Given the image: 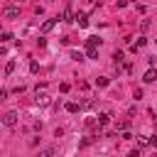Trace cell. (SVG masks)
<instances>
[{
    "label": "cell",
    "instance_id": "cell-1",
    "mask_svg": "<svg viewBox=\"0 0 157 157\" xmlns=\"http://www.w3.org/2000/svg\"><path fill=\"white\" fill-rule=\"evenodd\" d=\"M2 123H5L7 128H15V125H17V113H15V110H7V113L2 115Z\"/></svg>",
    "mask_w": 157,
    "mask_h": 157
},
{
    "label": "cell",
    "instance_id": "cell-2",
    "mask_svg": "<svg viewBox=\"0 0 157 157\" xmlns=\"http://www.w3.org/2000/svg\"><path fill=\"white\" fill-rule=\"evenodd\" d=\"M5 17H7V20L20 17V7H17V5H5Z\"/></svg>",
    "mask_w": 157,
    "mask_h": 157
},
{
    "label": "cell",
    "instance_id": "cell-3",
    "mask_svg": "<svg viewBox=\"0 0 157 157\" xmlns=\"http://www.w3.org/2000/svg\"><path fill=\"white\" fill-rule=\"evenodd\" d=\"M34 103H37V105H47V103H49V96L44 93V88H39V91H37V96H34Z\"/></svg>",
    "mask_w": 157,
    "mask_h": 157
},
{
    "label": "cell",
    "instance_id": "cell-4",
    "mask_svg": "<svg viewBox=\"0 0 157 157\" xmlns=\"http://www.w3.org/2000/svg\"><path fill=\"white\" fill-rule=\"evenodd\" d=\"M142 81H145V83H152V81H157V71H155V66H150V71L142 76Z\"/></svg>",
    "mask_w": 157,
    "mask_h": 157
},
{
    "label": "cell",
    "instance_id": "cell-5",
    "mask_svg": "<svg viewBox=\"0 0 157 157\" xmlns=\"http://www.w3.org/2000/svg\"><path fill=\"white\" fill-rule=\"evenodd\" d=\"M76 22H78V27H88V15L86 12H78L76 15Z\"/></svg>",
    "mask_w": 157,
    "mask_h": 157
},
{
    "label": "cell",
    "instance_id": "cell-6",
    "mask_svg": "<svg viewBox=\"0 0 157 157\" xmlns=\"http://www.w3.org/2000/svg\"><path fill=\"white\" fill-rule=\"evenodd\" d=\"M110 118H113L110 113H101V115H98V125H101V128H105V125L110 123Z\"/></svg>",
    "mask_w": 157,
    "mask_h": 157
},
{
    "label": "cell",
    "instance_id": "cell-7",
    "mask_svg": "<svg viewBox=\"0 0 157 157\" xmlns=\"http://www.w3.org/2000/svg\"><path fill=\"white\" fill-rule=\"evenodd\" d=\"M98 44H101V39H98V37H88V39H86V49H96Z\"/></svg>",
    "mask_w": 157,
    "mask_h": 157
},
{
    "label": "cell",
    "instance_id": "cell-8",
    "mask_svg": "<svg viewBox=\"0 0 157 157\" xmlns=\"http://www.w3.org/2000/svg\"><path fill=\"white\" fill-rule=\"evenodd\" d=\"M61 20H64V22H74V20H76V17H74V12H71V7H66V10H64Z\"/></svg>",
    "mask_w": 157,
    "mask_h": 157
},
{
    "label": "cell",
    "instance_id": "cell-9",
    "mask_svg": "<svg viewBox=\"0 0 157 157\" xmlns=\"http://www.w3.org/2000/svg\"><path fill=\"white\" fill-rule=\"evenodd\" d=\"M56 20H59V17H56ZM56 20H47V22L42 25V32H52V29H54V25H56Z\"/></svg>",
    "mask_w": 157,
    "mask_h": 157
},
{
    "label": "cell",
    "instance_id": "cell-10",
    "mask_svg": "<svg viewBox=\"0 0 157 157\" xmlns=\"http://www.w3.org/2000/svg\"><path fill=\"white\" fill-rule=\"evenodd\" d=\"M145 44H147V39H145V37H137V42L132 44V52H137V49H142Z\"/></svg>",
    "mask_w": 157,
    "mask_h": 157
},
{
    "label": "cell",
    "instance_id": "cell-11",
    "mask_svg": "<svg viewBox=\"0 0 157 157\" xmlns=\"http://www.w3.org/2000/svg\"><path fill=\"white\" fill-rule=\"evenodd\" d=\"M15 66H17V64H15V59H10V61L5 64V76H10V74L15 71Z\"/></svg>",
    "mask_w": 157,
    "mask_h": 157
},
{
    "label": "cell",
    "instance_id": "cell-12",
    "mask_svg": "<svg viewBox=\"0 0 157 157\" xmlns=\"http://www.w3.org/2000/svg\"><path fill=\"white\" fill-rule=\"evenodd\" d=\"M78 108H81V103H74V101H71V103H66V110H69V113H76Z\"/></svg>",
    "mask_w": 157,
    "mask_h": 157
},
{
    "label": "cell",
    "instance_id": "cell-13",
    "mask_svg": "<svg viewBox=\"0 0 157 157\" xmlns=\"http://www.w3.org/2000/svg\"><path fill=\"white\" fill-rule=\"evenodd\" d=\"M86 54H88V59H98V52L96 49H86Z\"/></svg>",
    "mask_w": 157,
    "mask_h": 157
},
{
    "label": "cell",
    "instance_id": "cell-14",
    "mask_svg": "<svg viewBox=\"0 0 157 157\" xmlns=\"http://www.w3.org/2000/svg\"><path fill=\"white\" fill-rule=\"evenodd\" d=\"M71 59H74V61H81L83 54H81V52H71Z\"/></svg>",
    "mask_w": 157,
    "mask_h": 157
},
{
    "label": "cell",
    "instance_id": "cell-15",
    "mask_svg": "<svg viewBox=\"0 0 157 157\" xmlns=\"http://www.w3.org/2000/svg\"><path fill=\"white\" fill-rule=\"evenodd\" d=\"M128 125H130V123H128V120H120V123H118V125H115V128H118V130H128Z\"/></svg>",
    "mask_w": 157,
    "mask_h": 157
},
{
    "label": "cell",
    "instance_id": "cell-16",
    "mask_svg": "<svg viewBox=\"0 0 157 157\" xmlns=\"http://www.w3.org/2000/svg\"><path fill=\"white\" fill-rule=\"evenodd\" d=\"M113 59H115V64H120V61H123V52H115V54H113Z\"/></svg>",
    "mask_w": 157,
    "mask_h": 157
},
{
    "label": "cell",
    "instance_id": "cell-17",
    "mask_svg": "<svg viewBox=\"0 0 157 157\" xmlns=\"http://www.w3.org/2000/svg\"><path fill=\"white\" fill-rule=\"evenodd\" d=\"M29 71H32V74H37V71H39V64H37V61H32V64H29Z\"/></svg>",
    "mask_w": 157,
    "mask_h": 157
},
{
    "label": "cell",
    "instance_id": "cell-18",
    "mask_svg": "<svg viewBox=\"0 0 157 157\" xmlns=\"http://www.w3.org/2000/svg\"><path fill=\"white\" fill-rule=\"evenodd\" d=\"M91 105H93V101H91V98H86V101H81V108H91Z\"/></svg>",
    "mask_w": 157,
    "mask_h": 157
},
{
    "label": "cell",
    "instance_id": "cell-19",
    "mask_svg": "<svg viewBox=\"0 0 157 157\" xmlns=\"http://www.w3.org/2000/svg\"><path fill=\"white\" fill-rule=\"evenodd\" d=\"M96 86H108V78H96Z\"/></svg>",
    "mask_w": 157,
    "mask_h": 157
},
{
    "label": "cell",
    "instance_id": "cell-20",
    "mask_svg": "<svg viewBox=\"0 0 157 157\" xmlns=\"http://www.w3.org/2000/svg\"><path fill=\"white\" fill-rule=\"evenodd\" d=\"M150 145H152V147H157V135H152V137H150Z\"/></svg>",
    "mask_w": 157,
    "mask_h": 157
},
{
    "label": "cell",
    "instance_id": "cell-21",
    "mask_svg": "<svg viewBox=\"0 0 157 157\" xmlns=\"http://www.w3.org/2000/svg\"><path fill=\"white\" fill-rule=\"evenodd\" d=\"M15 2H25V0H15Z\"/></svg>",
    "mask_w": 157,
    "mask_h": 157
}]
</instances>
